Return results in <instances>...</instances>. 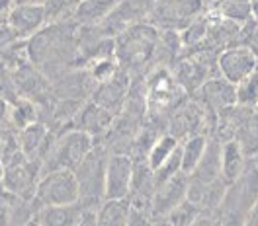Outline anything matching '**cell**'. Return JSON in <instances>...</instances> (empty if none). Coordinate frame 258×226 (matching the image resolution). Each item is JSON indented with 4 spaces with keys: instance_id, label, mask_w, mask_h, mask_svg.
<instances>
[{
    "instance_id": "28",
    "label": "cell",
    "mask_w": 258,
    "mask_h": 226,
    "mask_svg": "<svg viewBox=\"0 0 258 226\" xmlns=\"http://www.w3.org/2000/svg\"><path fill=\"white\" fill-rule=\"evenodd\" d=\"M235 90H237V103L254 109L258 105V68L241 84H237Z\"/></svg>"
},
{
    "instance_id": "14",
    "label": "cell",
    "mask_w": 258,
    "mask_h": 226,
    "mask_svg": "<svg viewBox=\"0 0 258 226\" xmlns=\"http://www.w3.org/2000/svg\"><path fill=\"white\" fill-rule=\"evenodd\" d=\"M55 137L57 135L51 133L47 123H43V121H35L32 125H28L26 129L18 131V141H20L22 152L32 160L41 162V166H43V160L51 150Z\"/></svg>"
},
{
    "instance_id": "27",
    "label": "cell",
    "mask_w": 258,
    "mask_h": 226,
    "mask_svg": "<svg viewBox=\"0 0 258 226\" xmlns=\"http://www.w3.org/2000/svg\"><path fill=\"white\" fill-rule=\"evenodd\" d=\"M119 68H121V66L117 65L115 57H104V59H96V61H92L90 65L84 66V70L88 72L90 80L94 82V84H102V82L112 80L113 76L119 72Z\"/></svg>"
},
{
    "instance_id": "37",
    "label": "cell",
    "mask_w": 258,
    "mask_h": 226,
    "mask_svg": "<svg viewBox=\"0 0 258 226\" xmlns=\"http://www.w3.org/2000/svg\"><path fill=\"white\" fill-rule=\"evenodd\" d=\"M2 176H4V162H2V154H0V181H2Z\"/></svg>"
},
{
    "instance_id": "25",
    "label": "cell",
    "mask_w": 258,
    "mask_h": 226,
    "mask_svg": "<svg viewBox=\"0 0 258 226\" xmlns=\"http://www.w3.org/2000/svg\"><path fill=\"white\" fill-rule=\"evenodd\" d=\"M178 148H180V141L174 139L172 135H161L157 141H155V145L151 146V150H149V154H147V164H149V168L155 172V170H159L164 162L168 160L174 152H176Z\"/></svg>"
},
{
    "instance_id": "38",
    "label": "cell",
    "mask_w": 258,
    "mask_h": 226,
    "mask_svg": "<svg viewBox=\"0 0 258 226\" xmlns=\"http://www.w3.org/2000/svg\"><path fill=\"white\" fill-rule=\"evenodd\" d=\"M24 226H39V224H37V220H35V216H33L32 220H28V222H26Z\"/></svg>"
},
{
    "instance_id": "16",
    "label": "cell",
    "mask_w": 258,
    "mask_h": 226,
    "mask_svg": "<svg viewBox=\"0 0 258 226\" xmlns=\"http://www.w3.org/2000/svg\"><path fill=\"white\" fill-rule=\"evenodd\" d=\"M200 94V101L204 103L206 109H210V113H217L231 107L237 103V90L231 82H227L225 78H208L202 84V88L198 90Z\"/></svg>"
},
{
    "instance_id": "34",
    "label": "cell",
    "mask_w": 258,
    "mask_h": 226,
    "mask_svg": "<svg viewBox=\"0 0 258 226\" xmlns=\"http://www.w3.org/2000/svg\"><path fill=\"white\" fill-rule=\"evenodd\" d=\"M151 226H174L166 216H162V218H151Z\"/></svg>"
},
{
    "instance_id": "30",
    "label": "cell",
    "mask_w": 258,
    "mask_h": 226,
    "mask_svg": "<svg viewBox=\"0 0 258 226\" xmlns=\"http://www.w3.org/2000/svg\"><path fill=\"white\" fill-rule=\"evenodd\" d=\"M10 127V101L0 96V131Z\"/></svg>"
},
{
    "instance_id": "36",
    "label": "cell",
    "mask_w": 258,
    "mask_h": 226,
    "mask_svg": "<svg viewBox=\"0 0 258 226\" xmlns=\"http://www.w3.org/2000/svg\"><path fill=\"white\" fill-rule=\"evenodd\" d=\"M14 4H43L45 0H12Z\"/></svg>"
},
{
    "instance_id": "11",
    "label": "cell",
    "mask_w": 258,
    "mask_h": 226,
    "mask_svg": "<svg viewBox=\"0 0 258 226\" xmlns=\"http://www.w3.org/2000/svg\"><path fill=\"white\" fill-rule=\"evenodd\" d=\"M6 24L12 28L20 41L32 39L47 26V14L43 4H14L6 16Z\"/></svg>"
},
{
    "instance_id": "9",
    "label": "cell",
    "mask_w": 258,
    "mask_h": 226,
    "mask_svg": "<svg viewBox=\"0 0 258 226\" xmlns=\"http://www.w3.org/2000/svg\"><path fill=\"white\" fill-rule=\"evenodd\" d=\"M135 162L129 154L113 152L106 164V199H127L133 183Z\"/></svg>"
},
{
    "instance_id": "12",
    "label": "cell",
    "mask_w": 258,
    "mask_h": 226,
    "mask_svg": "<svg viewBox=\"0 0 258 226\" xmlns=\"http://www.w3.org/2000/svg\"><path fill=\"white\" fill-rule=\"evenodd\" d=\"M129 90H131V74L125 72L123 68H119V72L112 80L96 84L90 99L113 115H119L125 107Z\"/></svg>"
},
{
    "instance_id": "13",
    "label": "cell",
    "mask_w": 258,
    "mask_h": 226,
    "mask_svg": "<svg viewBox=\"0 0 258 226\" xmlns=\"http://www.w3.org/2000/svg\"><path fill=\"white\" fill-rule=\"evenodd\" d=\"M115 119H117V115H113L108 109L94 103L92 99H88L77 111L73 123H71V129H79L86 135H90L92 139H96V137H104V135L110 133Z\"/></svg>"
},
{
    "instance_id": "21",
    "label": "cell",
    "mask_w": 258,
    "mask_h": 226,
    "mask_svg": "<svg viewBox=\"0 0 258 226\" xmlns=\"http://www.w3.org/2000/svg\"><path fill=\"white\" fill-rule=\"evenodd\" d=\"M174 78L180 84V88L188 92H198L202 84L210 78V70L206 63H200L198 59H188L178 65V68L174 70Z\"/></svg>"
},
{
    "instance_id": "22",
    "label": "cell",
    "mask_w": 258,
    "mask_h": 226,
    "mask_svg": "<svg viewBox=\"0 0 258 226\" xmlns=\"http://www.w3.org/2000/svg\"><path fill=\"white\" fill-rule=\"evenodd\" d=\"M208 141L210 139L202 133V135H194V137L180 143V156H182V172L184 174L190 176L194 170L198 168V164L202 162L204 154H206Z\"/></svg>"
},
{
    "instance_id": "31",
    "label": "cell",
    "mask_w": 258,
    "mask_h": 226,
    "mask_svg": "<svg viewBox=\"0 0 258 226\" xmlns=\"http://www.w3.org/2000/svg\"><path fill=\"white\" fill-rule=\"evenodd\" d=\"M241 226H258V199L256 203L250 207V210L246 212V216H244Z\"/></svg>"
},
{
    "instance_id": "10",
    "label": "cell",
    "mask_w": 258,
    "mask_h": 226,
    "mask_svg": "<svg viewBox=\"0 0 258 226\" xmlns=\"http://www.w3.org/2000/svg\"><path fill=\"white\" fill-rule=\"evenodd\" d=\"M188 185H190V176L180 172L174 178L161 183L151 203V218H162L168 216L172 210L176 209L182 201L188 199Z\"/></svg>"
},
{
    "instance_id": "5",
    "label": "cell",
    "mask_w": 258,
    "mask_h": 226,
    "mask_svg": "<svg viewBox=\"0 0 258 226\" xmlns=\"http://www.w3.org/2000/svg\"><path fill=\"white\" fill-rule=\"evenodd\" d=\"M33 199L39 207H57V205H75L79 203V181L75 170H49L43 172L37 181Z\"/></svg>"
},
{
    "instance_id": "4",
    "label": "cell",
    "mask_w": 258,
    "mask_h": 226,
    "mask_svg": "<svg viewBox=\"0 0 258 226\" xmlns=\"http://www.w3.org/2000/svg\"><path fill=\"white\" fill-rule=\"evenodd\" d=\"M94 139L86 133L79 129H64L61 131L53 145L51 150L43 160V172L49 170H59V168H67V170H75L94 148Z\"/></svg>"
},
{
    "instance_id": "17",
    "label": "cell",
    "mask_w": 258,
    "mask_h": 226,
    "mask_svg": "<svg viewBox=\"0 0 258 226\" xmlns=\"http://www.w3.org/2000/svg\"><path fill=\"white\" fill-rule=\"evenodd\" d=\"M133 207L129 199H104L102 205L94 210L96 226H129Z\"/></svg>"
},
{
    "instance_id": "23",
    "label": "cell",
    "mask_w": 258,
    "mask_h": 226,
    "mask_svg": "<svg viewBox=\"0 0 258 226\" xmlns=\"http://www.w3.org/2000/svg\"><path fill=\"white\" fill-rule=\"evenodd\" d=\"M35 121H41L39 105L28 99V97H18L10 103V127L14 131L26 129Z\"/></svg>"
},
{
    "instance_id": "32",
    "label": "cell",
    "mask_w": 258,
    "mask_h": 226,
    "mask_svg": "<svg viewBox=\"0 0 258 226\" xmlns=\"http://www.w3.org/2000/svg\"><path fill=\"white\" fill-rule=\"evenodd\" d=\"M12 6H14L12 0H0V24L6 22V16H8V12H10Z\"/></svg>"
},
{
    "instance_id": "33",
    "label": "cell",
    "mask_w": 258,
    "mask_h": 226,
    "mask_svg": "<svg viewBox=\"0 0 258 226\" xmlns=\"http://www.w3.org/2000/svg\"><path fill=\"white\" fill-rule=\"evenodd\" d=\"M79 226H96L94 224V210H86Z\"/></svg>"
},
{
    "instance_id": "26",
    "label": "cell",
    "mask_w": 258,
    "mask_h": 226,
    "mask_svg": "<svg viewBox=\"0 0 258 226\" xmlns=\"http://www.w3.org/2000/svg\"><path fill=\"white\" fill-rule=\"evenodd\" d=\"M81 0H45V14L49 24H63L75 22V12L79 8Z\"/></svg>"
},
{
    "instance_id": "2",
    "label": "cell",
    "mask_w": 258,
    "mask_h": 226,
    "mask_svg": "<svg viewBox=\"0 0 258 226\" xmlns=\"http://www.w3.org/2000/svg\"><path fill=\"white\" fill-rule=\"evenodd\" d=\"M161 35L149 24L131 26L115 37V61L125 72L141 70L157 55Z\"/></svg>"
},
{
    "instance_id": "3",
    "label": "cell",
    "mask_w": 258,
    "mask_h": 226,
    "mask_svg": "<svg viewBox=\"0 0 258 226\" xmlns=\"http://www.w3.org/2000/svg\"><path fill=\"white\" fill-rule=\"evenodd\" d=\"M108 156L104 146H94L92 152L75 168L79 181V205L84 210H96L106 199V164Z\"/></svg>"
},
{
    "instance_id": "1",
    "label": "cell",
    "mask_w": 258,
    "mask_h": 226,
    "mask_svg": "<svg viewBox=\"0 0 258 226\" xmlns=\"http://www.w3.org/2000/svg\"><path fill=\"white\" fill-rule=\"evenodd\" d=\"M79 26L75 22L47 24L39 33L26 41L28 59L35 68H39L49 80L63 76L64 72L77 68Z\"/></svg>"
},
{
    "instance_id": "39",
    "label": "cell",
    "mask_w": 258,
    "mask_h": 226,
    "mask_svg": "<svg viewBox=\"0 0 258 226\" xmlns=\"http://www.w3.org/2000/svg\"><path fill=\"white\" fill-rule=\"evenodd\" d=\"M254 109H256V113H258V105H256V107H254Z\"/></svg>"
},
{
    "instance_id": "20",
    "label": "cell",
    "mask_w": 258,
    "mask_h": 226,
    "mask_svg": "<svg viewBox=\"0 0 258 226\" xmlns=\"http://www.w3.org/2000/svg\"><path fill=\"white\" fill-rule=\"evenodd\" d=\"M244 164H246V156L242 154L241 146L235 141L221 143V178L227 183V187L239 179L244 170Z\"/></svg>"
},
{
    "instance_id": "15",
    "label": "cell",
    "mask_w": 258,
    "mask_h": 226,
    "mask_svg": "<svg viewBox=\"0 0 258 226\" xmlns=\"http://www.w3.org/2000/svg\"><path fill=\"white\" fill-rule=\"evenodd\" d=\"M206 115L208 109L200 107L198 103H186L182 107H176L168 123V135H172L180 143L194 135H202V127L206 125Z\"/></svg>"
},
{
    "instance_id": "19",
    "label": "cell",
    "mask_w": 258,
    "mask_h": 226,
    "mask_svg": "<svg viewBox=\"0 0 258 226\" xmlns=\"http://www.w3.org/2000/svg\"><path fill=\"white\" fill-rule=\"evenodd\" d=\"M115 4L117 0H81L75 12V24L77 26H100L112 14Z\"/></svg>"
},
{
    "instance_id": "7",
    "label": "cell",
    "mask_w": 258,
    "mask_h": 226,
    "mask_svg": "<svg viewBox=\"0 0 258 226\" xmlns=\"http://www.w3.org/2000/svg\"><path fill=\"white\" fill-rule=\"evenodd\" d=\"M155 4L157 0H117L112 14L100 24V28L106 35L115 39L119 33H123L131 26L143 24L145 18L153 14Z\"/></svg>"
},
{
    "instance_id": "35",
    "label": "cell",
    "mask_w": 258,
    "mask_h": 226,
    "mask_svg": "<svg viewBox=\"0 0 258 226\" xmlns=\"http://www.w3.org/2000/svg\"><path fill=\"white\" fill-rule=\"evenodd\" d=\"M250 10H252V20L258 24V0H250Z\"/></svg>"
},
{
    "instance_id": "29",
    "label": "cell",
    "mask_w": 258,
    "mask_h": 226,
    "mask_svg": "<svg viewBox=\"0 0 258 226\" xmlns=\"http://www.w3.org/2000/svg\"><path fill=\"white\" fill-rule=\"evenodd\" d=\"M202 210L204 209H200L196 203H192L190 199H186V201H182L166 218L174 226H192L194 222L198 220V216L202 214Z\"/></svg>"
},
{
    "instance_id": "8",
    "label": "cell",
    "mask_w": 258,
    "mask_h": 226,
    "mask_svg": "<svg viewBox=\"0 0 258 226\" xmlns=\"http://www.w3.org/2000/svg\"><path fill=\"white\" fill-rule=\"evenodd\" d=\"M215 65L221 78L237 86L258 68V57L254 55V51L244 45H233L219 53Z\"/></svg>"
},
{
    "instance_id": "6",
    "label": "cell",
    "mask_w": 258,
    "mask_h": 226,
    "mask_svg": "<svg viewBox=\"0 0 258 226\" xmlns=\"http://www.w3.org/2000/svg\"><path fill=\"white\" fill-rule=\"evenodd\" d=\"M41 174H43L41 162L28 158L24 152H18L4 162V176L0 181V187L22 199H33Z\"/></svg>"
},
{
    "instance_id": "18",
    "label": "cell",
    "mask_w": 258,
    "mask_h": 226,
    "mask_svg": "<svg viewBox=\"0 0 258 226\" xmlns=\"http://www.w3.org/2000/svg\"><path fill=\"white\" fill-rule=\"evenodd\" d=\"M86 210L79 203L75 205H57L41 207L35 212V220L39 226H79Z\"/></svg>"
},
{
    "instance_id": "24",
    "label": "cell",
    "mask_w": 258,
    "mask_h": 226,
    "mask_svg": "<svg viewBox=\"0 0 258 226\" xmlns=\"http://www.w3.org/2000/svg\"><path fill=\"white\" fill-rule=\"evenodd\" d=\"M215 14L237 26L252 20L250 0H215Z\"/></svg>"
}]
</instances>
